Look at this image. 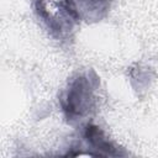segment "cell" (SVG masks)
<instances>
[{"label": "cell", "mask_w": 158, "mask_h": 158, "mask_svg": "<svg viewBox=\"0 0 158 158\" xmlns=\"http://www.w3.org/2000/svg\"><path fill=\"white\" fill-rule=\"evenodd\" d=\"M31 9L47 35L60 46H70L74 41L75 26L62 0H31Z\"/></svg>", "instance_id": "cell-2"}, {"label": "cell", "mask_w": 158, "mask_h": 158, "mask_svg": "<svg viewBox=\"0 0 158 158\" xmlns=\"http://www.w3.org/2000/svg\"><path fill=\"white\" fill-rule=\"evenodd\" d=\"M63 120L70 126H81L91 121L100 105V77L89 69L75 72L58 95Z\"/></svg>", "instance_id": "cell-1"}, {"label": "cell", "mask_w": 158, "mask_h": 158, "mask_svg": "<svg viewBox=\"0 0 158 158\" xmlns=\"http://www.w3.org/2000/svg\"><path fill=\"white\" fill-rule=\"evenodd\" d=\"M72 17L79 23H98L110 12L112 0H62Z\"/></svg>", "instance_id": "cell-4"}, {"label": "cell", "mask_w": 158, "mask_h": 158, "mask_svg": "<svg viewBox=\"0 0 158 158\" xmlns=\"http://www.w3.org/2000/svg\"><path fill=\"white\" fill-rule=\"evenodd\" d=\"M127 77H128L130 85L136 93V95L143 96L151 89L153 81L156 80L157 73L147 63L136 62L128 68Z\"/></svg>", "instance_id": "cell-5"}, {"label": "cell", "mask_w": 158, "mask_h": 158, "mask_svg": "<svg viewBox=\"0 0 158 158\" xmlns=\"http://www.w3.org/2000/svg\"><path fill=\"white\" fill-rule=\"evenodd\" d=\"M63 156H89L106 158L125 157L128 156V152L116 144L100 126L89 121L78 127L77 136L72 139L68 146L67 153H64Z\"/></svg>", "instance_id": "cell-3"}]
</instances>
